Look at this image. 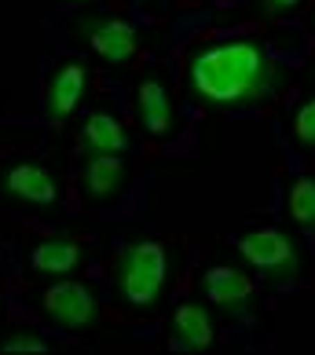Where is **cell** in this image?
<instances>
[{
	"instance_id": "1",
	"label": "cell",
	"mask_w": 315,
	"mask_h": 355,
	"mask_svg": "<svg viewBox=\"0 0 315 355\" xmlns=\"http://www.w3.org/2000/svg\"><path fill=\"white\" fill-rule=\"evenodd\" d=\"M191 92L205 107H242L264 96L271 81V59L264 41L239 37V41L205 44L191 55Z\"/></svg>"
},
{
	"instance_id": "2",
	"label": "cell",
	"mask_w": 315,
	"mask_h": 355,
	"mask_svg": "<svg viewBox=\"0 0 315 355\" xmlns=\"http://www.w3.org/2000/svg\"><path fill=\"white\" fill-rule=\"evenodd\" d=\"M169 249L162 242H133L125 245L114 271V297L121 308L151 311L169 289Z\"/></svg>"
},
{
	"instance_id": "3",
	"label": "cell",
	"mask_w": 315,
	"mask_h": 355,
	"mask_svg": "<svg viewBox=\"0 0 315 355\" xmlns=\"http://www.w3.org/2000/svg\"><path fill=\"white\" fill-rule=\"evenodd\" d=\"M239 253L264 271V279L282 286L300 275V253L282 227H253L239 239Z\"/></svg>"
},
{
	"instance_id": "4",
	"label": "cell",
	"mask_w": 315,
	"mask_h": 355,
	"mask_svg": "<svg viewBox=\"0 0 315 355\" xmlns=\"http://www.w3.org/2000/svg\"><path fill=\"white\" fill-rule=\"evenodd\" d=\"M0 198H15L26 205H56L59 183L44 162H4L0 165Z\"/></svg>"
},
{
	"instance_id": "5",
	"label": "cell",
	"mask_w": 315,
	"mask_h": 355,
	"mask_svg": "<svg viewBox=\"0 0 315 355\" xmlns=\"http://www.w3.org/2000/svg\"><path fill=\"white\" fill-rule=\"evenodd\" d=\"M41 308L44 315L62 330H85L96 322L99 304L92 297V289L85 282H56L41 293Z\"/></svg>"
},
{
	"instance_id": "6",
	"label": "cell",
	"mask_w": 315,
	"mask_h": 355,
	"mask_svg": "<svg viewBox=\"0 0 315 355\" xmlns=\"http://www.w3.org/2000/svg\"><path fill=\"white\" fill-rule=\"evenodd\" d=\"M77 33H81V41L107 62H128V59H136V51H139L136 30L121 19L85 15V19H77Z\"/></svg>"
},
{
	"instance_id": "7",
	"label": "cell",
	"mask_w": 315,
	"mask_h": 355,
	"mask_svg": "<svg viewBox=\"0 0 315 355\" xmlns=\"http://www.w3.org/2000/svg\"><path fill=\"white\" fill-rule=\"evenodd\" d=\"M88 92V70L81 59H62L51 70L48 85H44V110L51 121H67L70 114H77V107L85 103Z\"/></svg>"
},
{
	"instance_id": "8",
	"label": "cell",
	"mask_w": 315,
	"mask_h": 355,
	"mask_svg": "<svg viewBox=\"0 0 315 355\" xmlns=\"http://www.w3.org/2000/svg\"><path fill=\"white\" fill-rule=\"evenodd\" d=\"M125 183H128V168L121 154H92L81 173V198L88 205H103L114 194H121Z\"/></svg>"
},
{
	"instance_id": "9",
	"label": "cell",
	"mask_w": 315,
	"mask_h": 355,
	"mask_svg": "<svg viewBox=\"0 0 315 355\" xmlns=\"http://www.w3.org/2000/svg\"><path fill=\"white\" fill-rule=\"evenodd\" d=\"M136 114H139V121L151 136L165 139L176 128V99H173V92H169V85L158 81V77H147V81L136 88Z\"/></svg>"
},
{
	"instance_id": "10",
	"label": "cell",
	"mask_w": 315,
	"mask_h": 355,
	"mask_svg": "<svg viewBox=\"0 0 315 355\" xmlns=\"http://www.w3.org/2000/svg\"><path fill=\"white\" fill-rule=\"evenodd\" d=\"M169 340H173V348H209L213 345V322H209V315L202 304H180L173 311V319H169Z\"/></svg>"
},
{
	"instance_id": "11",
	"label": "cell",
	"mask_w": 315,
	"mask_h": 355,
	"mask_svg": "<svg viewBox=\"0 0 315 355\" xmlns=\"http://www.w3.org/2000/svg\"><path fill=\"white\" fill-rule=\"evenodd\" d=\"M202 289H205V297L220 308H242V304H249V297H253V282H249L242 271L224 268V264L205 271Z\"/></svg>"
},
{
	"instance_id": "12",
	"label": "cell",
	"mask_w": 315,
	"mask_h": 355,
	"mask_svg": "<svg viewBox=\"0 0 315 355\" xmlns=\"http://www.w3.org/2000/svg\"><path fill=\"white\" fill-rule=\"evenodd\" d=\"M81 260H85V245L70 239H51L30 249V268L37 275H70L81 268Z\"/></svg>"
},
{
	"instance_id": "13",
	"label": "cell",
	"mask_w": 315,
	"mask_h": 355,
	"mask_svg": "<svg viewBox=\"0 0 315 355\" xmlns=\"http://www.w3.org/2000/svg\"><path fill=\"white\" fill-rule=\"evenodd\" d=\"M81 143L92 154H121L128 139H125V128L114 114L96 110V114H88V121L81 128Z\"/></svg>"
},
{
	"instance_id": "14",
	"label": "cell",
	"mask_w": 315,
	"mask_h": 355,
	"mask_svg": "<svg viewBox=\"0 0 315 355\" xmlns=\"http://www.w3.org/2000/svg\"><path fill=\"white\" fill-rule=\"evenodd\" d=\"M286 209H290L293 223L305 231H315V176H300L290 194H286Z\"/></svg>"
},
{
	"instance_id": "15",
	"label": "cell",
	"mask_w": 315,
	"mask_h": 355,
	"mask_svg": "<svg viewBox=\"0 0 315 355\" xmlns=\"http://www.w3.org/2000/svg\"><path fill=\"white\" fill-rule=\"evenodd\" d=\"M293 143L300 150H315V99L293 110Z\"/></svg>"
},
{
	"instance_id": "16",
	"label": "cell",
	"mask_w": 315,
	"mask_h": 355,
	"mask_svg": "<svg viewBox=\"0 0 315 355\" xmlns=\"http://www.w3.org/2000/svg\"><path fill=\"white\" fill-rule=\"evenodd\" d=\"M48 348V340L41 334H8V337H0V352H44Z\"/></svg>"
},
{
	"instance_id": "17",
	"label": "cell",
	"mask_w": 315,
	"mask_h": 355,
	"mask_svg": "<svg viewBox=\"0 0 315 355\" xmlns=\"http://www.w3.org/2000/svg\"><path fill=\"white\" fill-rule=\"evenodd\" d=\"M300 4V0H264V8L275 11V15H286V11H293Z\"/></svg>"
},
{
	"instance_id": "18",
	"label": "cell",
	"mask_w": 315,
	"mask_h": 355,
	"mask_svg": "<svg viewBox=\"0 0 315 355\" xmlns=\"http://www.w3.org/2000/svg\"><path fill=\"white\" fill-rule=\"evenodd\" d=\"M312 30H315V15H312Z\"/></svg>"
}]
</instances>
